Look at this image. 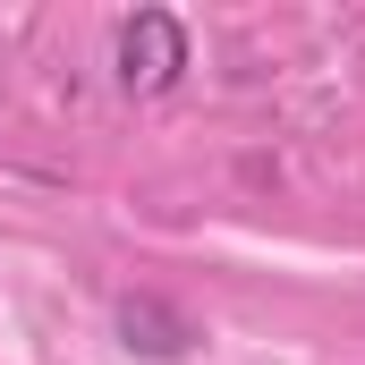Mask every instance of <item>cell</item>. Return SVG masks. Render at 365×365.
Instances as JSON below:
<instances>
[{"mask_svg":"<svg viewBox=\"0 0 365 365\" xmlns=\"http://www.w3.org/2000/svg\"><path fill=\"white\" fill-rule=\"evenodd\" d=\"M187 68V26L170 9H128L119 17V86L128 93H170Z\"/></svg>","mask_w":365,"mask_h":365,"instance_id":"6da1fadb","label":"cell"},{"mask_svg":"<svg viewBox=\"0 0 365 365\" xmlns=\"http://www.w3.org/2000/svg\"><path fill=\"white\" fill-rule=\"evenodd\" d=\"M119 340H128V357H153V365L195 357V323H187L170 297H153V289H128L119 297Z\"/></svg>","mask_w":365,"mask_h":365,"instance_id":"7a4b0ae2","label":"cell"}]
</instances>
